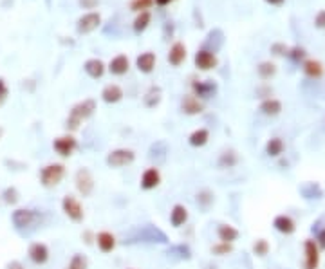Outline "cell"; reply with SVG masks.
I'll list each match as a JSON object with an SVG mask.
<instances>
[{"mask_svg":"<svg viewBox=\"0 0 325 269\" xmlns=\"http://www.w3.org/2000/svg\"><path fill=\"white\" fill-rule=\"evenodd\" d=\"M94 112H96V101L92 100V98L78 101V103L71 109L69 116H67V128H69L71 132L78 130L80 125H82L85 119H89Z\"/></svg>","mask_w":325,"mask_h":269,"instance_id":"obj_1","label":"cell"},{"mask_svg":"<svg viewBox=\"0 0 325 269\" xmlns=\"http://www.w3.org/2000/svg\"><path fill=\"white\" fill-rule=\"evenodd\" d=\"M65 174H67L65 165H61V163H49V165H45L42 170H40V174H38L40 184H42L43 188H54L63 181Z\"/></svg>","mask_w":325,"mask_h":269,"instance_id":"obj_2","label":"cell"},{"mask_svg":"<svg viewBox=\"0 0 325 269\" xmlns=\"http://www.w3.org/2000/svg\"><path fill=\"white\" fill-rule=\"evenodd\" d=\"M134 161H136V152L132 148H114L105 157V163L110 168H123V166L132 165Z\"/></svg>","mask_w":325,"mask_h":269,"instance_id":"obj_3","label":"cell"},{"mask_svg":"<svg viewBox=\"0 0 325 269\" xmlns=\"http://www.w3.org/2000/svg\"><path fill=\"white\" fill-rule=\"evenodd\" d=\"M61 212L65 213V217L69 219L71 222H80L85 221V210H83V204L80 203L74 195H65L61 199Z\"/></svg>","mask_w":325,"mask_h":269,"instance_id":"obj_4","label":"cell"},{"mask_svg":"<svg viewBox=\"0 0 325 269\" xmlns=\"http://www.w3.org/2000/svg\"><path fill=\"white\" fill-rule=\"evenodd\" d=\"M74 188H76V191H78L83 199L92 195V191L96 188V182L91 174V170L89 168L76 170V174H74Z\"/></svg>","mask_w":325,"mask_h":269,"instance_id":"obj_5","label":"cell"},{"mask_svg":"<svg viewBox=\"0 0 325 269\" xmlns=\"http://www.w3.org/2000/svg\"><path fill=\"white\" fill-rule=\"evenodd\" d=\"M52 148L60 157H71L78 148V141L73 134H65L52 141Z\"/></svg>","mask_w":325,"mask_h":269,"instance_id":"obj_6","label":"cell"},{"mask_svg":"<svg viewBox=\"0 0 325 269\" xmlns=\"http://www.w3.org/2000/svg\"><path fill=\"white\" fill-rule=\"evenodd\" d=\"M38 219V213L31 208H17L11 213V222L17 230H24V228H29L33 226Z\"/></svg>","mask_w":325,"mask_h":269,"instance_id":"obj_7","label":"cell"},{"mask_svg":"<svg viewBox=\"0 0 325 269\" xmlns=\"http://www.w3.org/2000/svg\"><path fill=\"white\" fill-rule=\"evenodd\" d=\"M303 269H318L320 267V247L316 246L314 239H307L303 242Z\"/></svg>","mask_w":325,"mask_h":269,"instance_id":"obj_8","label":"cell"},{"mask_svg":"<svg viewBox=\"0 0 325 269\" xmlns=\"http://www.w3.org/2000/svg\"><path fill=\"white\" fill-rule=\"evenodd\" d=\"M161 181H163V175H161L159 168H157V166H148L143 174H141V179H139V188H141L143 191H152L159 186Z\"/></svg>","mask_w":325,"mask_h":269,"instance_id":"obj_9","label":"cell"},{"mask_svg":"<svg viewBox=\"0 0 325 269\" xmlns=\"http://www.w3.org/2000/svg\"><path fill=\"white\" fill-rule=\"evenodd\" d=\"M27 256L29 260L36 265H43L49 262V256H51V251H49V246L45 242H33L27 249Z\"/></svg>","mask_w":325,"mask_h":269,"instance_id":"obj_10","label":"cell"},{"mask_svg":"<svg viewBox=\"0 0 325 269\" xmlns=\"http://www.w3.org/2000/svg\"><path fill=\"white\" fill-rule=\"evenodd\" d=\"M94 244L98 246V249H100L103 255H108V253H112L114 249H116L117 239H116V235L114 233L103 230V231H100V233H96Z\"/></svg>","mask_w":325,"mask_h":269,"instance_id":"obj_11","label":"cell"},{"mask_svg":"<svg viewBox=\"0 0 325 269\" xmlns=\"http://www.w3.org/2000/svg\"><path fill=\"white\" fill-rule=\"evenodd\" d=\"M193 61H195V67H197L199 71H212L219 65V58H217L213 52L206 51V49L197 51Z\"/></svg>","mask_w":325,"mask_h":269,"instance_id":"obj_12","label":"cell"},{"mask_svg":"<svg viewBox=\"0 0 325 269\" xmlns=\"http://www.w3.org/2000/svg\"><path fill=\"white\" fill-rule=\"evenodd\" d=\"M191 91H193L195 98H199V100H208V98L217 94V83H213L212 80L193 82L191 83Z\"/></svg>","mask_w":325,"mask_h":269,"instance_id":"obj_13","label":"cell"},{"mask_svg":"<svg viewBox=\"0 0 325 269\" xmlns=\"http://www.w3.org/2000/svg\"><path fill=\"white\" fill-rule=\"evenodd\" d=\"M190 219V212L184 204H173L170 210V224L172 228H182Z\"/></svg>","mask_w":325,"mask_h":269,"instance_id":"obj_14","label":"cell"},{"mask_svg":"<svg viewBox=\"0 0 325 269\" xmlns=\"http://www.w3.org/2000/svg\"><path fill=\"white\" fill-rule=\"evenodd\" d=\"M181 110L188 116H197L204 110V103L203 100L195 98L193 94H186L184 98L181 100Z\"/></svg>","mask_w":325,"mask_h":269,"instance_id":"obj_15","label":"cell"},{"mask_svg":"<svg viewBox=\"0 0 325 269\" xmlns=\"http://www.w3.org/2000/svg\"><path fill=\"white\" fill-rule=\"evenodd\" d=\"M273 228L282 235H293L296 231V222L293 221V217L282 213V215H277L273 219Z\"/></svg>","mask_w":325,"mask_h":269,"instance_id":"obj_16","label":"cell"},{"mask_svg":"<svg viewBox=\"0 0 325 269\" xmlns=\"http://www.w3.org/2000/svg\"><path fill=\"white\" fill-rule=\"evenodd\" d=\"M100 24H101L100 15H98V13H87L78 20V33H82V35L92 33V31L100 26Z\"/></svg>","mask_w":325,"mask_h":269,"instance_id":"obj_17","label":"cell"},{"mask_svg":"<svg viewBox=\"0 0 325 269\" xmlns=\"http://www.w3.org/2000/svg\"><path fill=\"white\" fill-rule=\"evenodd\" d=\"M240 237V231L231 224H219L217 226V239L219 242H228V244H235V240H238Z\"/></svg>","mask_w":325,"mask_h":269,"instance_id":"obj_18","label":"cell"},{"mask_svg":"<svg viewBox=\"0 0 325 269\" xmlns=\"http://www.w3.org/2000/svg\"><path fill=\"white\" fill-rule=\"evenodd\" d=\"M123 96H125L123 94V89L119 85H116V83H108L107 87H103V91H101V100L108 105H114L117 101H121Z\"/></svg>","mask_w":325,"mask_h":269,"instance_id":"obj_19","label":"cell"},{"mask_svg":"<svg viewBox=\"0 0 325 269\" xmlns=\"http://www.w3.org/2000/svg\"><path fill=\"white\" fill-rule=\"evenodd\" d=\"M128 69H130V61L125 54H117V56H114L112 60H110V63H108V71H110V74H114V76H123V74L128 73Z\"/></svg>","mask_w":325,"mask_h":269,"instance_id":"obj_20","label":"cell"},{"mask_svg":"<svg viewBox=\"0 0 325 269\" xmlns=\"http://www.w3.org/2000/svg\"><path fill=\"white\" fill-rule=\"evenodd\" d=\"M184 60H186V47H184V44H181V42H175V44L170 47L168 61L173 67H179Z\"/></svg>","mask_w":325,"mask_h":269,"instance_id":"obj_21","label":"cell"},{"mask_svg":"<svg viewBox=\"0 0 325 269\" xmlns=\"http://www.w3.org/2000/svg\"><path fill=\"white\" fill-rule=\"evenodd\" d=\"M136 65H138L139 73L143 74H150L156 67V54L154 52H143L139 54L138 60H136Z\"/></svg>","mask_w":325,"mask_h":269,"instance_id":"obj_22","label":"cell"},{"mask_svg":"<svg viewBox=\"0 0 325 269\" xmlns=\"http://www.w3.org/2000/svg\"><path fill=\"white\" fill-rule=\"evenodd\" d=\"M83 69H85V73L89 74L91 78L98 80L105 74V63L101 60H98V58H91V60L85 61Z\"/></svg>","mask_w":325,"mask_h":269,"instance_id":"obj_23","label":"cell"},{"mask_svg":"<svg viewBox=\"0 0 325 269\" xmlns=\"http://www.w3.org/2000/svg\"><path fill=\"white\" fill-rule=\"evenodd\" d=\"M208 141H210V130H208V128H197V130H193L190 136H188V143H190V147H193V148L204 147Z\"/></svg>","mask_w":325,"mask_h":269,"instance_id":"obj_24","label":"cell"},{"mask_svg":"<svg viewBox=\"0 0 325 269\" xmlns=\"http://www.w3.org/2000/svg\"><path fill=\"white\" fill-rule=\"evenodd\" d=\"M260 112L264 114V116H278V114L282 112V103L278 100H275V98H268V100H264L262 103H260Z\"/></svg>","mask_w":325,"mask_h":269,"instance_id":"obj_25","label":"cell"},{"mask_svg":"<svg viewBox=\"0 0 325 269\" xmlns=\"http://www.w3.org/2000/svg\"><path fill=\"white\" fill-rule=\"evenodd\" d=\"M303 73H305V76H309V78H321L323 76V65H321L318 60H307L303 61Z\"/></svg>","mask_w":325,"mask_h":269,"instance_id":"obj_26","label":"cell"},{"mask_svg":"<svg viewBox=\"0 0 325 269\" xmlns=\"http://www.w3.org/2000/svg\"><path fill=\"white\" fill-rule=\"evenodd\" d=\"M284 148H286V145H284L282 138H271L266 143V154L269 157H280L284 154Z\"/></svg>","mask_w":325,"mask_h":269,"instance_id":"obj_27","label":"cell"},{"mask_svg":"<svg viewBox=\"0 0 325 269\" xmlns=\"http://www.w3.org/2000/svg\"><path fill=\"white\" fill-rule=\"evenodd\" d=\"M237 163H238V156L235 154V150H224L219 156V161H217L219 168H233V166H237Z\"/></svg>","mask_w":325,"mask_h":269,"instance_id":"obj_28","label":"cell"},{"mask_svg":"<svg viewBox=\"0 0 325 269\" xmlns=\"http://www.w3.org/2000/svg\"><path fill=\"white\" fill-rule=\"evenodd\" d=\"M161 89L159 87H150L147 91V94H145V98H143V101H145V105H147L148 109H154V107H157L159 105V101H161Z\"/></svg>","mask_w":325,"mask_h":269,"instance_id":"obj_29","label":"cell"},{"mask_svg":"<svg viewBox=\"0 0 325 269\" xmlns=\"http://www.w3.org/2000/svg\"><path fill=\"white\" fill-rule=\"evenodd\" d=\"M256 71H258V76L262 80H271L277 74V65H275L273 61H262L258 67H256Z\"/></svg>","mask_w":325,"mask_h":269,"instance_id":"obj_30","label":"cell"},{"mask_svg":"<svg viewBox=\"0 0 325 269\" xmlns=\"http://www.w3.org/2000/svg\"><path fill=\"white\" fill-rule=\"evenodd\" d=\"M195 199H197V204H199L201 208L208 210L210 206L213 204V200H215V195H213L212 190H206V188H204V190H201L199 193H197V197H195Z\"/></svg>","mask_w":325,"mask_h":269,"instance_id":"obj_31","label":"cell"},{"mask_svg":"<svg viewBox=\"0 0 325 269\" xmlns=\"http://www.w3.org/2000/svg\"><path fill=\"white\" fill-rule=\"evenodd\" d=\"M65 269H89V260H87V256L82 255V253H74Z\"/></svg>","mask_w":325,"mask_h":269,"instance_id":"obj_32","label":"cell"},{"mask_svg":"<svg viewBox=\"0 0 325 269\" xmlns=\"http://www.w3.org/2000/svg\"><path fill=\"white\" fill-rule=\"evenodd\" d=\"M253 255L258 256V258H264L266 255L269 253V249H271V246H269V242L266 239H256L255 242H253Z\"/></svg>","mask_w":325,"mask_h":269,"instance_id":"obj_33","label":"cell"},{"mask_svg":"<svg viewBox=\"0 0 325 269\" xmlns=\"http://www.w3.org/2000/svg\"><path fill=\"white\" fill-rule=\"evenodd\" d=\"M300 191L303 193L305 199H320L321 197V188L318 186L316 182H307Z\"/></svg>","mask_w":325,"mask_h":269,"instance_id":"obj_34","label":"cell"},{"mask_svg":"<svg viewBox=\"0 0 325 269\" xmlns=\"http://www.w3.org/2000/svg\"><path fill=\"white\" fill-rule=\"evenodd\" d=\"M150 20H152V17H150V13H148V11L139 13L138 17H136V20H134V31H136V33H143V31L148 27V24H150Z\"/></svg>","mask_w":325,"mask_h":269,"instance_id":"obj_35","label":"cell"},{"mask_svg":"<svg viewBox=\"0 0 325 269\" xmlns=\"http://www.w3.org/2000/svg\"><path fill=\"white\" fill-rule=\"evenodd\" d=\"M210 251H212V255H215V256H226V255H230V253H233V244L217 242L210 247Z\"/></svg>","mask_w":325,"mask_h":269,"instance_id":"obj_36","label":"cell"},{"mask_svg":"<svg viewBox=\"0 0 325 269\" xmlns=\"http://www.w3.org/2000/svg\"><path fill=\"white\" fill-rule=\"evenodd\" d=\"M2 199H4L6 204L15 206V204L18 203V199H20V193H18V190L15 186H8L4 191H2Z\"/></svg>","mask_w":325,"mask_h":269,"instance_id":"obj_37","label":"cell"},{"mask_svg":"<svg viewBox=\"0 0 325 269\" xmlns=\"http://www.w3.org/2000/svg\"><path fill=\"white\" fill-rule=\"evenodd\" d=\"M152 4H154V0H132V2H130V9H132V11H138V13H143V11H147Z\"/></svg>","mask_w":325,"mask_h":269,"instance_id":"obj_38","label":"cell"},{"mask_svg":"<svg viewBox=\"0 0 325 269\" xmlns=\"http://www.w3.org/2000/svg\"><path fill=\"white\" fill-rule=\"evenodd\" d=\"M287 54H289V58L293 61H300V60H303V58H305V49H303V47H293V49H289V51H287Z\"/></svg>","mask_w":325,"mask_h":269,"instance_id":"obj_39","label":"cell"},{"mask_svg":"<svg viewBox=\"0 0 325 269\" xmlns=\"http://www.w3.org/2000/svg\"><path fill=\"white\" fill-rule=\"evenodd\" d=\"M9 98V89H8V83H6L4 78H0V107L8 101Z\"/></svg>","mask_w":325,"mask_h":269,"instance_id":"obj_40","label":"cell"},{"mask_svg":"<svg viewBox=\"0 0 325 269\" xmlns=\"http://www.w3.org/2000/svg\"><path fill=\"white\" fill-rule=\"evenodd\" d=\"M287 45L286 44H273L271 45V52L273 54H277V56H284V54H287Z\"/></svg>","mask_w":325,"mask_h":269,"instance_id":"obj_41","label":"cell"},{"mask_svg":"<svg viewBox=\"0 0 325 269\" xmlns=\"http://www.w3.org/2000/svg\"><path fill=\"white\" fill-rule=\"evenodd\" d=\"M314 242H316V246L320 247V251H323V249H325V228H321V230L318 231Z\"/></svg>","mask_w":325,"mask_h":269,"instance_id":"obj_42","label":"cell"},{"mask_svg":"<svg viewBox=\"0 0 325 269\" xmlns=\"http://www.w3.org/2000/svg\"><path fill=\"white\" fill-rule=\"evenodd\" d=\"M314 26H316L318 29H325V9H321L320 13L316 15V18H314Z\"/></svg>","mask_w":325,"mask_h":269,"instance_id":"obj_43","label":"cell"},{"mask_svg":"<svg viewBox=\"0 0 325 269\" xmlns=\"http://www.w3.org/2000/svg\"><path fill=\"white\" fill-rule=\"evenodd\" d=\"M98 4H100V0H80V6L83 9H94Z\"/></svg>","mask_w":325,"mask_h":269,"instance_id":"obj_44","label":"cell"},{"mask_svg":"<svg viewBox=\"0 0 325 269\" xmlns=\"http://www.w3.org/2000/svg\"><path fill=\"white\" fill-rule=\"evenodd\" d=\"M94 237L96 235H92V231H85V233H82V239H85V244L94 242Z\"/></svg>","mask_w":325,"mask_h":269,"instance_id":"obj_45","label":"cell"},{"mask_svg":"<svg viewBox=\"0 0 325 269\" xmlns=\"http://www.w3.org/2000/svg\"><path fill=\"white\" fill-rule=\"evenodd\" d=\"M266 2H268V4H271V6H282L286 0H266Z\"/></svg>","mask_w":325,"mask_h":269,"instance_id":"obj_46","label":"cell"},{"mask_svg":"<svg viewBox=\"0 0 325 269\" xmlns=\"http://www.w3.org/2000/svg\"><path fill=\"white\" fill-rule=\"evenodd\" d=\"M157 6H168L170 2H173V0H154Z\"/></svg>","mask_w":325,"mask_h":269,"instance_id":"obj_47","label":"cell"},{"mask_svg":"<svg viewBox=\"0 0 325 269\" xmlns=\"http://www.w3.org/2000/svg\"><path fill=\"white\" fill-rule=\"evenodd\" d=\"M2 136H4V128L0 126V139H2Z\"/></svg>","mask_w":325,"mask_h":269,"instance_id":"obj_48","label":"cell"}]
</instances>
